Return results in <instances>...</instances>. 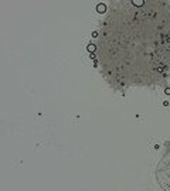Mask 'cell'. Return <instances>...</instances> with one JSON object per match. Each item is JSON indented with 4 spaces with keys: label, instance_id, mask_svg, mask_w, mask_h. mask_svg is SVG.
I'll return each instance as SVG.
<instances>
[{
    "label": "cell",
    "instance_id": "277c9868",
    "mask_svg": "<svg viewBox=\"0 0 170 191\" xmlns=\"http://www.w3.org/2000/svg\"><path fill=\"white\" fill-rule=\"evenodd\" d=\"M165 93H166V95H170V88H166V89H165Z\"/></svg>",
    "mask_w": 170,
    "mask_h": 191
},
{
    "label": "cell",
    "instance_id": "7a4b0ae2",
    "mask_svg": "<svg viewBox=\"0 0 170 191\" xmlns=\"http://www.w3.org/2000/svg\"><path fill=\"white\" fill-rule=\"evenodd\" d=\"M132 4H133V6H138V7H142V6L145 4V1H143V0H133Z\"/></svg>",
    "mask_w": 170,
    "mask_h": 191
},
{
    "label": "cell",
    "instance_id": "6da1fadb",
    "mask_svg": "<svg viewBox=\"0 0 170 191\" xmlns=\"http://www.w3.org/2000/svg\"><path fill=\"white\" fill-rule=\"evenodd\" d=\"M96 10H98V11H99V13H104V11H105V10H106V6H105V4H104V3H99V4H98V6H96Z\"/></svg>",
    "mask_w": 170,
    "mask_h": 191
},
{
    "label": "cell",
    "instance_id": "3957f363",
    "mask_svg": "<svg viewBox=\"0 0 170 191\" xmlns=\"http://www.w3.org/2000/svg\"><path fill=\"white\" fill-rule=\"evenodd\" d=\"M87 50H88L89 52H95V50H96V47H95V44H88V47H87Z\"/></svg>",
    "mask_w": 170,
    "mask_h": 191
}]
</instances>
